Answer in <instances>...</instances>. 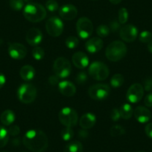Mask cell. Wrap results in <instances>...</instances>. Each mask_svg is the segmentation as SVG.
<instances>
[{
  "mask_svg": "<svg viewBox=\"0 0 152 152\" xmlns=\"http://www.w3.org/2000/svg\"><path fill=\"white\" fill-rule=\"evenodd\" d=\"M24 145L33 152H43L49 145V140L43 131L32 129L26 133L23 139Z\"/></svg>",
  "mask_w": 152,
  "mask_h": 152,
  "instance_id": "obj_1",
  "label": "cell"
},
{
  "mask_svg": "<svg viewBox=\"0 0 152 152\" xmlns=\"http://www.w3.org/2000/svg\"><path fill=\"white\" fill-rule=\"evenodd\" d=\"M58 119L61 123L66 127L72 128L78 123V113L71 107H64L60 111Z\"/></svg>",
  "mask_w": 152,
  "mask_h": 152,
  "instance_id": "obj_6",
  "label": "cell"
},
{
  "mask_svg": "<svg viewBox=\"0 0 152 152\" xmlns=\"http://www.w3.org/2000/svg\"><path fill=\"white\" fill-rule=\"evenodd\" d=\"M119 35L122 40L127 43H131L137 39L138 30L134 25L128 24L121 28L119 31Z\"/></svg>",
  "mask_w": 152,
  "mask_h": 152,
  "instance_id": "obj_12",
  "label": "cell"
},
{
  "mask_svg": "<svg viewBox=\"0 0 152 152\" xmlns=\"http://www.w3.org/2000/svg\"><path fill=\"white\" fill-rule=\"evenodd\" d=\"M88 76L84 71L80 72L75 77V81L78 84H84L87 81Z\"/></svg>",
  "mask_w": 152,
  "mask_h": 152,
  "instance_id": "obj_36",
  "label": "cell"
},
{
  "mask_svg": "<svg viewBox=\"0 0 152 152\" xmlns=\"http://www.w3.org/2000/svg\"><path fill=\"white\" fill-rule=\"evenodd\" d=\"M89 75L96 81H104L109 76L110 70L107 66L100 61L93 62L89 66Z\"/></svg>",
  "mask_w": 152,
  "mask_h": 152,
  "instance_id": "obj_4",
  "label": "cell"
},
{
  "mask_svg": "<svg viewBox=\"0 0 152 152\" xmlns=\"http://www.w3.org/2000/svg\"><path fill=\"white\" fill-rule=\"evenodd\" d=\"M143 88L147 92L152 91V78H147L145 80Z\"/></svg>",
  "mask_w": 152,
  "mask_h": 152,
  "instance_id": "obj_40",
  "label": "cell"
},
{
  "mask_svg": "<svg viewBox=\"0 0 152 152\" xmlns=\"http://www.w3.org/2000/svg\"><path fill=\"white\" fill-rule=\"evenodd\" d=\"M143 94H144L143 86L139 83H135L128 88V91H127L126 97L127 99L131 103L136 104L142 100Z\"/></svg>",
  "mask_w": 152,
  "mask_h": 152,
  "instance_id": "obj_11",
  "label": "cell"
},
{
  "mask_svg": "<svg viewBox=\"0 0 152 152\" xmlns=\"http://www.w3.org/2000/svg\"><path fill=\"white\" fill-rule=\"evenodd\" d=\"M76 31L81 39H87L93 32V25L87 17H81L76 23Z\"/></svg>",
  "mask_w": 152,
  "mask_h": 152,
  "instance_id": "obj_9",
  "label": "cell"
},
{
  "mask_svg": "<svg viewBox=\"0 0 152 152\" xmlns=\"http://www.w3.org/2000/svg\"><path fill=\"white\" fill-rule=\"evenodd\" d=\"M25 18L31 23H38L44 20L46 17V10L44 7L38 3H28L23 10Z\"/></svg>",
  "mask_w": 152,
  "mask_h": 152,
  "instance_id": "obj_2",
  "label": "cell"
},
{
  "mask_svg": "<svg viewBox=\"0 0 152 152\" xmlns=\"http://www.w3.org/2000/svg\"><path fill=\"white\" fill-rule=\"evenodd\" d=\"M0 120L4 125H11L15 121V114L11 110H6L1 114Z\"/></svg>",
  "mask_w": 152,
  "mask_h": 152,
  "instance_id": "obj_22",
  "label": "cell"
},
{
  "mask_svg": "<svg viewBox=\"0 0 152 152\" xmlns=\"http://www.w3.org/2000/svg\"><path fill=\"white\" fill-rule=\"evenodd\" d=\"M139 39L142 43H148L152 40V34L148 31H144L140 33Z\"/></svg>",
  "mask_w": 152,
  "mask_h": 152,
  "instance_id": "obj_34",
  "label": "cell"
},
{
  "mask_svg": "<svg viewBox=\"0 0 152 152\" xmlns=\"http://www.w3.org/2000/svg\"><path fill=\"white\" fill-rule=\"evenodd\" d=\"M64 152H83V145L78 141L70 142L64 148Z\"/></svg>",
  "mask_w": 152,
  "mask_h": 152,
  "instance_id": "obj_24",
  "label": "cell"
},
{
  "mask_svg": "<svg viewBox=\"0 0 152 152\" xmlns=\"http://www.w3.org/2000/svg\"><path fill=\"white\" fill-rule=\"evenodd\" d=\"M9 5L12 10L19 11L23 9L24 7V1L23 0H9Z\"/></svg>",
  "mask_w": 152,
  "mask_h": 152,
  "instance_id": "obj_32",
  "label": "cell"
},
{
  "mask_svg": "<svg viewBox=\"0 0 152 152\" xmlns=\"http://www.w3.org/2000/svg\"><path fill=\"white\" fill-rule=\"evenodd\" d=\"M78 10L75 5L66 4L59 8V15L65 20H72L77 17Z\"/></svg>",
  "mask_w": 152,
  "mask_h": 152,
  "instance_id": "obj_15",
  "label": "cell"
},
{
  "mask_svg": "<svg viewBox=\"0 0 152 152\" xmlns=\"http://www.w3.org/2000/svg\"><path fill=\"white\" fill-rule=\"evenodd\" d=\"M73 64L78 69H84L88 66L89 58L85 53L81 52H75L72 58Z\"/></svg>",
  "mask_w": 152,
  "mask_h": 152,
  "instance_id": "obj_18",
  "label": "cell"
},
{
  "mask_svg": "<svg viewBox=\"0 0 152 152\" xmlns=\"http://www.w3.org/2000/svg\"><path fill=\"white\" fill-rule=\"evenodd\" d=\"M37 95V89L33 84H22L17 90V97L19 100L24 104H30L35 100Z\"/></svg>",
  "mask_w": 152,
  "mask_h": 152,
  "instance_id": "obj_5",
  "label": "cell"
},
{
  "mask_svg": "<svg viewBox=\"0 0 152 152\" xmlns=\"http://www.w3.org/2000/svg\"><path fill=\"white\" fill-rule=\"evenodd\" d=\"M65 43L66 46V47L68 49H75L78 46V44H79V40H78V39L76 37L69 36L66 38Z\"/></svg>",
  "mask_w": 152,
  "mask_h": 152,
  "instance_id": "obj_29",
  "label": "cell"
},
{
  "mask_svg": "<svg viewBox=\"0 0 152 152\" xmlns=\"http://www.w3.org/2000/svg\"><path fill=\"white\" fill-rule=\"evenodd\" d=\"M8 132L9 136H12V137H16V136L19 135L20 132V129L17 125H12L10 127L9 129L8 130Z\"/></svg>",
  "mask_w": 152,
  "mask_h": 152,
  "instance_id": "obj_39",
  "label": "cell"
},
{
  "mask_svg": "<svg viewBox=\"0 0 152 152\" xmlns=\"http://www.w3.org/2000/svg\"><path fill=\"white\" fill-rule=\"evenodd\" d=\"M32 56L37 61H40L43 59L45 56V52L44 50L42 49L41 47L39 46H36L32 50Z\"/></svg>",
  "mask_w": 152,
  "mask_h": 152,
  "instance_id": "obj_31",
  "label": "cell"
},
{
  "mask_svg": "<svg viewBox=\"0 0 152 152\" xmlns=\"http://www.w3.org/2000/svg\"><path fill=\"white\" fill-rule=\"evenodd\" d=\"M9 140L8 130L4 127L0 126V148L5 147Z\"/></svg>",
  "mask_w": 152,
  "mask_h": 152,
  "instance_id": "obj_26",
  "label": "cell"
},
{
  "mask_svg": "<svg viewBox=\"0 0 152 152\" xmlns=\"http://www.w3.org/2000/svg\"><path fill=\"white\" fill-rule=\"evenodd\" d=\"M145 132L149 138L152 139V122L146 125L145 128Z\"/></svg>",
  "mask_w": 152,
  "mask_h": 152,
  "instance_id": "obj_42",
  "label": "cell"
},
{
  "mask_svg": "<svg viewBox=\"0 0 152 152\" xmlns=\"http://www.w3.org/2000/svg\"><path fill=\"white\" fill-rule=\"evenodd\" d=\"M121 118L120 113H119V110L116 109V108H113L111 110L110 113V119H112L113 122H116V121L119 120Z\"/></svg>",
  "mask_w": 152,
  "mask_h": 152,
  "instance_id": "obj_38",
  "label": "cell"
},
{
  "mask_svg": "<svg viewBox=\"0 0 152 152\" xmlns=\"http://www.w3.org/2000/svg\"><path fill=\"white\" fill-rule=\"evenodd\" d=\"M145 105L148 107H152V92L147 95L144 100Z\"/></svg>",
  "mask_w": 152,
  "mask_h": 152,
  "instance_id": "obj_41",
  "label": "cell"
},
{
  "mask_svg": "<svg viewBox=\"0 0 152 152\" xmlns=\"http://www.w3.org/2000/svg\"><path fill=\"white\" fill-rule=\"evenodd\" d=\"M118 19L120 24H125L128 20V11L125 8H122L119 9L118 14Z\"/></svg>",
  "mask_w": 152,
  "mask_h": 152,
  "instance_id": "obj_33",
  "label": "cell"
},
{
  "mask_svg": "<svg viewBox=\"0 0 152 152\" xmlns=\"http://www.w3.org/2000/svg\"><path fill=\"white\" fill-rule=\"evenodd\" d=\"M53 70L55 75L59 78H67L72 71L71 64L66 58L60 57L54 62Z\"/></svg>",
  "mask_w": 152,
  "mask_h": 152,
  "instance_id": "obj_7",
  "label": "cell"
},
{
  "mask_svg": "<svg viewBox=\"0 0 152 152\" xmlns=\"http://www.w3.org/2000/svg\"><path fill=\"white\" fill-rule=\"evenodd\" d=\"M110 135L113 137H120V136L123 135L125 134V130L123 127L119 125H115L111 127L110 128Z\"/></svg>",
  "mask_w": 152,
  "mask_h": 152,
  "instance_id": "obj_27",
  "label": "cell"
},
{
  "mask_svg": "<svg viewBox=\"0 0 152 152\" xmlns=\"http://www.w3.org/2000/svg\"><path fill=\"white\" fill-rule=\"evenodd\" d=\"M121 118L124 119H129L132 117L134 114V110L129 104H124L120 107L119 109Z\"/></svg>",
  "mask_w": 152,
  "mask_h": 152,
  "instance_id": "obj_23",
  "label": "cell"
},
{
  "mask_svg": "<svg viewBox=\"0 0 152 152\" xmlns=\"http://www.w3.org/2000/svg\"><path fill=\"white\" fill-rule=\"evenodd\" d=\"M46 29L50 36L57 37L64 31V23L62 20L57 17H52L47 20L46 23Z\"/></svg>",
  "mask_w": 152,
  "mask_h": 152,
  "instance_id": "obj_10",
  "label": "cell"
},
{
  "mask_svg": "<svg viewBox=\"0 0 152 152\" xmlns=\"http://www.w3.org/2000/svg\"><path fill=\"white\" fill-rule=\"evenodd\" d=\"M8 54L14 60H23L27 55V49L24 45L18 43H13L9 45Z\"/></svg>",
  "mask_w": 152,
  "mask_h": 152,
  "instance_id": "obj_13",
  "label": "cell"
},
{
  "mask_svg": "<svg viewBox=\"0 0 152 152\" xmlns=\"http://www.w3.org/2000/svg\"><path fill=\"white\" fill-rule=\"evenodd\" d=\"M5 81H6L5 76L2 73H0V89L2 88V87L5 85Z\"/></svg>",
  "mask_w": 152,
  "mask_h": 152,
  "instance_id": "obj_44",
  "label": "cell"
},
{
  "mask_svg": "<svg viewBox=\"0 0 152 152\" xmlns=\"http://www.w3.org/2000/svg\"><path fill=\"white\" fill-rule=\"evenodd\" d=\"M46 8L50 12H55L59 8V5L55 0H48L46 2Z\"/></svg>",
  "mask_w": 152,
  "mask_h": 152,
  "instance_id": "obj_35",
  "label": "cell"
},
{
  "mask_svg": "<svg viewBox=\"0 0 152 152\" xmlns=\"http://www.w3.org/2000/svg\"><path fill=\"white\" fill-rule=\"evenodd\" d=\"M20 75L22 79L26 81H29L34 78L35 69L33 66L30 65H26L21 68Z\"/></svg>",
  "mask_w": 152,
  "mask_h": 152,
  "instance_id": "obj_21",
  "label": "cell"
},
{
  "mask_svg": "<svg viewBox=\"0 0 152 152\" xmlns=\"http://www.w3.org/2000/svg\"><path fill=\"white\" fill-rule=\"evenodd\" d=\"M103 46L104 42L100 37H93L87 40L85 43L86 50L91 54L99 52Z\"/></svg>",
  "mask_w": 152,
  "mask_h": 152,
  "instance_id": "obj_17",
  "label": "cell"
},
{
  "mask_svg": "<svg viewBox=\"0 0 152 152\" xmlns=\"http://www.w3.org/2000/svg\"><path fill=\"white\" fill-rule=\"evenodd\" d=\"M49 84L52 85H56V84H59V78L57 75H52L49 77Z\"/></svg>",
  "mask_w": 152,
  "mask_h": 152,
  "instance_id": "obj_43",
  "label": "cell"
},
{
  "mask_svg": "<svg viewBox=\"0 0 152 152\" xmlns=\"http://www.w3.org/2000/svg\"><path fill=\"white\" fill-rule=\"evenodd\" d=\"M110 93V87L105 84H96L91 86L88 90V94L92 99L102 101L106 99Z\"/></svg>",
  "mask_w": 152,
  "mask_h": 152,
  "instance_id": "obj_8",
  "label": "cell"
},
{
  "mask_svg": "<svg viewBox=\"0 0 152 152\" xmlns=\"http://www.w3.org/2000/svg\"><path fill=\"white\" fill-rule=\"evenodd\" d=\"M74 137V131L72 128L69 127H66L61 131V137L64 141H69Z\"/></svg>",
  "mask_w": 152,
  "mask_h": 152,
  "instance_id": "obj_28",
  "label": "cell"
},
{
  "mask_svg": "<svg viewBox=\"0 0 152 152\" xmlns=\"http://www.w3.org/2000/svg\"><path fill=\"white\" fill-rule=\"evenodd\" d=\"M58 89L61 94L67 97L73 96L76 93V88L74 84L68 81H62L58 84Z\"/></svg>",
  "mask_w": 152,
  "mask_h": 152,
  "instance_id": "obj_19",
  "label": "cell"
},
{
  "mask_svg": "<svg viewBox=\"0 0 152 152\" xmlns=\"http://www.w3.org/2000/svg\"><path fill=\"white\" fill-rule=\"evenodd\" d=\"M134 117L140 123H146L151 119V113L145 107L138 106L134 110Z\"/></svg>",
  "mask_w": 152,
  "mask_h": 152,
  "instance_id": "obj_16",
  "label": "cell"
},
{
  "mask_svg": "<svg viewBox=\"0 0 152 152\" xmlns=\"http://www.w3.org/2000/svg\"><path fill=\"white\" fill-rule=\"evenodd\" d=\"M26 41L31 46H38L43 40V34L41 31L37 28H31L28 31L26 37Z\"/></svg>",
  "mask_w": 152,
  "mask_h": 152,
  "instance_id": "obj_14",
  "label": "cell"
},
{
  "mask_svg": "<svg viewBox=\"0 0 152 152\" xmlns=\"http://www.w3.org/2000/svg\"><path fill=\"white\" fill-rule=\"evenodd\" d=\"M110 31V28L108 27L106 25H101V26H98L96 28V33H97L98 36L100 37H106L109 35Z\"/></svg>",
  "mask_w": 152,
  "mask_h": 152,
  "instance_id": "obj_30",
  "label": "cell"
},
{
  "mask_svg": "<svg viewBox=\"0 0 152 152\" xmlns=\"http://www.w3.org/2000/svg\"><path fill=\"white\" fill-rule=\"evenodd\" d=\"M96 122V117L94 114L87 113L84 114L79 120L80 126L84 130H88L93 128Z\"/></svg>",
  "mask_w": 152,
  "mask_h": 152,
  "instance_id": "obj_20",
  "label": "cell"
},
{
  "mask_svg": "<svg viewBox=\"0 0 152 152\" xmlns=\"http://www.w3.org/2000/svg\"><path fill=\"white\" fill-rule=\"evenodd\" d=\"M139 152H142V151H139Z\"/></svg>",
  "mask_w": 152,
  "mask_h": 152,
  "instance_id": "obj_48",
  "label": "cell"
},
{
  "mask_svg": "<svg viewBox=\"0 0 152 152\" xmlns=\"http://www.w3.org/2000/svg\"><path fill=\"white\" fill-rule=\"evenodd\" d=\"M127 54V47L125 43L119 40L113 41L108 45L105 55L109 61L117 62L122 60Z\"/></svg>",
  "mask_w": 152,
  "mask_h": 152,
  "instance_id": "obj_3",
  "label": "cell"
},
{
  "mask_svg": "<svg viewBox=\"0 0 152 152\" xmlns=\"http://www.w3.org/2000/svg\"><path fill=\"white\" fill-rule=\"evenodd\" d=\"M148 50L152 54V40H151L148 43Z\"/></svg>",
  "mask_w": 152,
  "mask_h": 152,
  "instance_id": "obj_46",
  "label": "cell"
},
{
  "mask_svg": "<svg viewBox=\"0 0 152 152\" xmlns=\"http://www.w3.org/2000/svg\"><path fill=\"white\" fill-rule=\"evenodd\" d=\"M125 78L121 74H115L112 76L110 79V85L113 88H119L124 84Z\"/></svg>",
  "mask_w": 152,
  "mask_h": 152,
  "instance_id": "obj_25",
  "label": "cell"
},
{
  "mask_svg": "<svg viewBox=\"0 0 152 152\" xmlns=\"http://www.w3.org/2000/svg\"><path fill=\"white\" fill-rule=\"evenodd\" d=\"M23 1H24V2H26L27 4H28V3H31L33 0H23Z\"/></svg>",
  "mask_w": 152,
  "mask_h": 152,
  "instance_id": "obj_47",
  "label": "cell"
},
{
  "mask_svg": "<svg viewBox=\"0 0 152 152\" xmlns=\"http://www.w3.org/2000/svg\"><path fill=\"white\" fill-rule=\"evenodd\" d=\"M109 28H110V30L112 31L113 32H116L121 29V24L119 23V21L113 20V21L110 22Z\"/></svg>",
  "mask_w": 152,
  "mask_h": 152,
  "instance_id": "obj_37",
  "label": "cell"
},
{
  "mask_svg": "<svg viewBox=\"0 0 152 152\" xmlns=\"http://www.w3.org/2000/svg\"><path fill=\"white\" fill-rule=\"evenodd\" d=\"M110 2H111L113 5H117V4H119L122 0H109Z\"/></svg>",
  "mask_w": 152,
  "mask_h": 152,
  "instance_id": "obj_45",
  "label": "cell"
}]
</instances>
